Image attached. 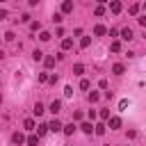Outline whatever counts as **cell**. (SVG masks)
<instances>
[{"label": "cell", "instance_id": "6da1fadb", "mask_svg": "<svg viewBox=\"0 0 146 146\" xmlns=\"http://www.w3.org/2000/svg\"><path fill=\"white\" fill-rule=\"evenodd\" d=\"M48 130H50V132H59V130H64V125H62V121L52 119V121L48 123Z\"/></svg>", "mask_w": 146, "mask_h": 146}, {"label": "cell", "instance_id": "7a4b0ae2", "mask_svg": "<svg viewBox=\"0 0 146 146\" xmlns=\"http://www.w3.org/2000/svg\"><path fill=\"white\" fill-rule=\"evenodd\" d=\"M119 34H121V39H123V41H130V39H132V36H135V34H132V30H130V27H123V30H121V32H119Z\"/></svg>", "mask_w": 146, "mask_h": 146}, {"label": "cell", "instance_id": "3957f363", "mask_svg": "<svg viewBox=\"0 0 146 146\" xmlns=\"http://www.w3.org/2000/svg\"><path fill=\"white\" fill-rule=\"evenodd\" d=\"M11 141H14V144H16V146H18V144H25V141H27V139H25V137H23V132H14V135H11Z\"/></svg>", "mask_w": 146, "mask_h": 146}, {"label": "cell", "instance_id": "277c9868", "mask_svg": "<svg viewBox=\"0 0 146 146\" xmlns=\"http://www.w3.org/2000/svg\"><path fill=\"white\" fill-rule=\"evenodd\" d=\"M110 128H112V130H119V128H121V119H119V116H110Z\"/></svg>", "mask_w": 146, "mask_h": 146}, {"label": "cell", "instance_id": "5b68a950", "mask_svg": "<svg viewBox=\"0 0 146 146\" xmlns=\"http://www.w3.org/2000/svg\"><path fill=\"white\" fill-rule=\"evenodd\" d=\"M80 130H82V132H84V135H91V132H94V125H91V123H89V121H84V123H82V125H80Z\"/></svg>", "mask_w": 146, "mask_h": 146}, {"label": "cell", "instance_id": "8992f818", "mask_svg": "<svg viewBox=\"0 0 146 146\" xmlns=\"http://www.w3.org/2000/svg\"><path fill=\"white\" fill-rule=\"evenodd\" d=\"M94 34H96V36H105V34H107L105 25H96V27H94Z\"/></svg>", "mask_w": 146, "mask_h": 146}, {"label": "cell", "instance_id": "52a82bcc", "mask_svg": "<svg viewBox=\"0 0 146 146\" xmlns=\"http://www.w3.org/2000/svg\"><path fill=\"white\" fill-rule=\"evenodd\" d=\"M59 110H62V100H52V103H50V112H52V114H57Z\"/></svg>", "mask_w": 146, "mask_h": 146}, {"label": "cell", "instance_id": "ba28073f", "mask_svg": "<svg viewBox=\"0 0 146 146\" xmlns=\"http://www.w3.org/2000/svg\"><path fill=\"white\" fill-rule=\"evenodd\" d=\"M62 11H64V14H68V11H73V2H71V0H66V2H62Z\"/></svg>", "mask_w": 146, "mask_h": 146}, {"label": "cell", "instance_id": "9c48e42d", "mask_svg": "<svg viewBox=\"0 0 146 146\" xmlns=\"http://www.w3.org/2000/svg\"><path fill=\"white\" fill-rule=\"evenodd\" d=\"M110 11H112V14H119V11H121V2H116V0L110 2Z\"/></svg>", "mask_w": 146, "mask_h": 146}, {"label": "cell", "instance_id": "30bf717a", "mask_svg": "<svg viewBox=\"0 0 146 146\" xmlns=\"http://www.w3.org/2000/svg\"><path fill=\"white\" fill-rule=\"evenodd\" d=\"M23 125H25V130H34V128H36L34 119H25V121H23Z\"/></svg>", "mask_w": 146, "mask_h": 146}, {"label": "cell", "instance_id": "8fae6325", "mask_svg": "<svg viewBox=\"0 0 146 146\" xmlns=\"http://www.w3.org/2000/svg\"><path fill=\"white\" fill-rule=\"evenodd\" d=\"M46 132H48V123H39V125H36V135L41 137V135H46Z\"/></svg>", "mask_w": 146, "mask_h": 146}, {"label": "cell", "instance_id": "7c38bea8", "mask_svg": "<svg viewBox=\"0 0 146 146\" xmlns=\"http://www.w3.org/2000/svg\"><path fill=\"white\" fill-rule=\"evenodd\" d=\"M25 144H27V146H36V144H39V135H30Z\"/></svg>", "mask_w": 146, "mask_h": 146}, {"label": "cell", "instance_id": "4fadbf2b", "mask_svg": "<svg viewBox=\"0 0 146 146\" xmlns=\"http://www.w3.org/2000/svg\"><path fill=\"white\" fill-rule=\"evenodd\" d=\"M123 71H125V68H123V64H114V66H112V73H114V75H121Z\"/></svg>", "mask_w": 146, "mask_h": 146}, {"label": "cell", "instance_id": "5bb4252c", "mask_svg": "<svg viewBox=\"0 0 146 146\" xmlns=\"http://www.w3.org/2000/svg\"><path fill=\"white\" fill-rule=\"evenodd\" d=\"M32 112H34V116H41V114H43V112H46V110H43V105H41V103H36V105H34V110H32Z\"/></svg>", "mask_w": 146, "mask_h": 146}, {"label": "cell", "instance_id": "9a60e30c", "mask_svg": "<svg viewBox=\"0 0 146 146\" xmlns=\"http://www.w3.org/2000/svg\"><path fill=\"white\" fill-rule=\"evenodd\" d=\"M75 130H78V128H75L73 123H68V125H64V130H62V132H64V135H73Z\"/></svg>", "mask_w": 146, "mask_h": 146}, {"label": "cell", "instance_id": "2e32d148", "mask_svg": "<svg viewBox=\"0 0 146 146\" xmlns=\"http://www.w3.org/2000/svg\"><path fill=\"white\" fill-rule=\"evenodd\" d=\"M71 48H73V41L71 39H64L62 41V50H71Z\"/></svg>", "mask_w": 146, "mask_h": 146}, {"label": "cell", "instance_id": "e0dca14e", "mask_svg": "<svg viewBox=\"0 0 146 146\" xmlns=\"http://www.w3.org/2000/svg\"><path fill=\"white\" fill-rule=\"evenodd\" d=\"M94 132H96V135H105V125H103V123H96V125H94Z\"/></svg>", "mask_w": 146, "mask_h": 146}, {"label": "cell", "instance_id": "ac0fdd59", "mask_svg": "<svg viewBox=\"0 0 146 146\" xmlns=\"http://www.w3.org/2000/svg\"><path fill=\"white\" fill-rule=\"evenodd\" d=\"M89 43H91L89 36H82V39H80V48H89Z\"/></svg>", "mask_w": 146, "mask_h": 146}, {"label": "cell", "instance_id": "d6986e66", "mask_svg": "<svg viewBox=\"0 0 146 146\" xmlns=\"http://www.w3.org/2000/svg\"><path fill=\"white\" fill-rule=\"evenodd\" d=\"M110 50H112V52H119V50H121V43H119V41H112V43H110Z\"/></svg>", "mask_w": 146, "mask_h": 146}, {"label": "cell", "instance_id": "ffe728a7", "mask_svg": "<svg viewBox=\"0 0 146 146\" xmlns=\"http://www.w3.org/2000/svg\"><path fill=\"white\" fill-rule=\"evenodd\" d=\"M73 73H75V75H82V73H84V66H82V64H75V66H73Z\"/></svg>", "mask_w": 146, "mask_h": 146}, {"label": "cell", "instance_id": "44dd1931", "mask_svg": "<svg viewBox=\"0 0 146 146\" xmlns=\"http://www.w3.org/2000/svg\"><path fill=\"white\" fill-rule=\"evenodd\" d=\"M32 59H34V62L43 59V52H41V50H34V52H32Z\"/></svg>", "mask_w": 146, "mask_h": 146}, {"label": "cell", "instance_id": "7402d4cb", "mask_svg": "<svg viewBox=\"0 0 146 146\" xmlns=\"http://www.w3.org/2000/svg\"><path fill=\"white\" fill-rule=\"evenodd\" d=\"M98 98H100L98 91H91V94H89V100H91V103H98Z\"/></svg>", "mask_w": 146, "mask_h": 146}, {"label": "cell", "instance_id": "603a6c76", "mask_svg": "<svg viewBox=\"0 0 146 146\" xmlns=\"http://www.w3.org/2000/svg\"><path fill=\"white\" fill-rule=\"evenodd\" d=\"M128 105H130V100H128V98H123V100H119V110H121V112H123V110H125Z\"/></svg>", "mask_w": 146, "mask_h": 146}, {"label": "cell", "instance_id": "cb8c5ba5", "mask_svg": "<svg viewBox=\"0 0 146 146\" xmlns=\"http://www.w3.org/2000/svg\"><path fill=\"white\" fill-rule=\"evenodd\" d=\"M94 14H96V16H103V14H105V7H103V5H98V7L94 9Z\"/></svg>", "mask_w": 146, "mask_h": 146}, {"label": "cell", "instance_id": "d4e9b609", "mask_svg": "<svg viewBox=\"0 0 146 146\" xmlns=\"http://www.w3.org/2000/svg\"><path fill=\"white\" fill-rule=\"evenodd\" d=\"M30 27H32V32H39V30H41V23H39V21H34Z\"/></svg>", "mask_w": 146, "mask_h": 146}, {"label": "cell", "instance_id": "484cf974", "mask_svg": "<svg viewBox=\"0 0 146 146\" xmlns=\"http://www.w3.org/2000/svg\"><path fill=\"white\" fill-rule=\"evenodd\" d=\"M43 62H46V66H48V68H50V66H55V57H46Z\"/></svg>", "mask_w": 146, "mask_h": 146}, {"label": "cell", "instance_id": "4316f807", "mask_svg": "<svg viewBox=\"0 0 146 146\" xmlns=\"http://www.w3.org/2000/svg\"><path fill=\"white\" fill-rule=\"evenodd\" d=\"M64 96L71 98V96H73V89H71V87H64Z\"/></svg>", "mask_w": 146, "mask_h": 146}, {"label": "cell", "instance_id": "83f0119b", "mask_svg": "<svg viewBox=\"0 0 146 146\" xmlns=\"http://www.w3.org/2000/svg\"><path fill=\"white\" fill-rule=\"evenodd\" d=\"M137 11H139V5H130V14H132V16H135V14H137Z\"/></svg>", "mask_w": 146, "mask_h": 146}, {"label": "cell", "instance_id": "f1b7e54d", "mask_svg": "<svg viewBox=\"0 0 146 146\" xmlns=\"http://www.w3.org/2000/svg\"><path fill=\"white\" fill-rule=\"evenodd\" d=\"M62 21H64L62 14H55V16H52V23H62Z\"/></svg>", "mask_w": 146, "mask_h": 146}, {"label": "cell", "instance_id": "f546056e", "mask_svg": "<svg viewBox=\"0 0 146 146\" xmlns=\"http://www.w3.org/2000/svg\"><path fill=\"white\" fill-rule=\"evenodd\" d=\"M39 39H41V41H48V39H50V34H48V32H41V34H39Z\"/></svg>", "mask_w": 146, "mask_h": 146}, {"label": "cell", "instance_id": "4dcf8cb0", "mask_svg": "<svg viewBox=\"0 0 146 146\" xmlns=\"http://www.w3.org/2000/svg\"><path fill=\"white\" fill-rule=\"evenodd\" d=\"M48 78H50V75H48V73H39V82H46V80H48Z\"/></svg>", "mask_w": 146, "mask_h": 146}, {"label": "cell", "instance_id": "1f68e13d", "mask_svg": "<svg viewBox=\"0 0 146 146\" xmlns=\"http://www.w3.org/2000/svg\"><path fill=\"white\" fill-rule=\"evenodd\" d=\"M100 119H107V121H110V110H103V112H100Z\"/></svg>", "mask_w": 146, "mask_h": 146}, {"label": "cell", "instance_id": "d6a6232c", "mask_svg": "<svg viewBox=\"0 0 146 146\" xmlns=\"http://www.w3.org/2000/svg\"><path fill=\"white\" fill-rule=\"evenodd\" d=\"M80 89H89V80H82L80 82Z\"/></svg>", "mask_w": 146, "mask_h": 146}, {"label": "cell", "instance_id": "836d02e7", "mask_svg": "<svg viewBox=\"0 0 146 146\" xmlns=\"http://www.w3.org/2000/svg\"><path fill=\"white\" fill-rule=\"evenodd\" d=\"M137 21H139V25H144V27H146V16H139Z\"/></svg>", "mask_w": 146, "mask_h": 146}, {"label": "cell", "instance_id": "e575fe53", "mask_svg": "<svg viewBox=\"0 0 146 146\" xmlns=\"http://www.w3.org/2000/svg\"><path fill=\"white\" fill-rule=\"evenodd\" d=\"M2 18H7V11H5V9H0V21H2Z\"/></svg>", "mask_w": 146, "mask_h": 146}, {"label": "cell", "instance_id": "d590c367", "mask_svg": "<svg viewBox=\"0 0 146 146\" xmlns=\"http://www.w3.org/2000/svg\"><path fill=\"white\" fill-rule=\"evenodd\" d=\"M2 57H5V52H2V50H0V59H2Z\"/></svg>", "mask_w": 146, "mask_h": 146}, {"label": "cell", "instance_id": "8d00e7d4", "mask_svg": "<svg viewBox=\"0 0 146 146\" xmlns=\"http://www.w3.org/2000/svg\"><path fill=\"white\" fill-rule=\"evenodd\" d=\"M141 7H144V11H146V2H144V5H141Z\"/></svg>", "mask_w": 146, "mask_h": 146}, {"label": "cell", "instance_id": "74e56055", "mask_svg": "<svg viewBox=\"0 0 146 146\" xmlns=\"http://www.w3.org/2000/svg\"><path fill=\"white\" fill-rule=\"evenodd\" d=\"M0 103H2V96H0Z\"/></svg>", "mask_w": 146, "mask_h": 146}]
</instances>
